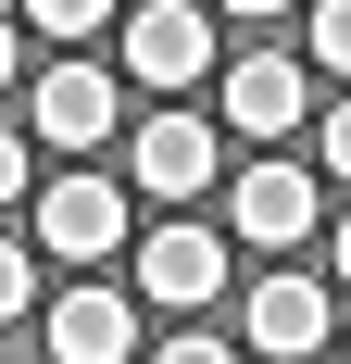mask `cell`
I'll return each instance as SVG.
<instances>
[{
    "label": "cell",
    "mask_w": 351,
    "mask_h": 364,
    "mask_svg": "<svg viewBox=\"0 0 351 364\" xmlns=\"http://www.w3.org/2000/svg\"><path fill=\"white\" fill-rule=\"evenodd\" d=\"M38 252H63L75 277H101L113 252H139L126 188H113V176H88V164H75V176H50V188H38Z\"/></svg>",
    "instance_id": "cell-1"
},
{
    "label": "cell",
    "mask_w": 351,
    "mask_h": 364,
    "mask_svg": "<svg viewBox=\"0 0 351 364\" xmlns=\"http://www.w3.org/2000/svg\"><path fill=\"white\" fill-rule=\"evenodd\" d=\"M213 164H226V126H213V113H188V101L139 113V139H126V188H151V201H176V214L213 188Z\"/></svg>",
    "instance_id": "cell-2"
},
{
    "label": "cell",
    "mask_w": 351,
    "mask_h": 364,
    "mask_svg": "<svg viewBox=\"0 0 351 364\" xmlns=\"http://www.w3.org/2000/svg\"><path fill=\"white\" fill-rule=\"evenodd\" d=\"M126 277H139V301H163V314H201V301L226 289V226H201V214H163V226H139Z\"/></svg>",
    "instance_id": "cell-3"
},
{
    "label": "cell",
    "mask_w": 351,
    "mask_h": 364,
    "mask_svg": "<svg viewBox=\"0 0 351 364\" xmlns=\"http://www.w3.org/2000/svg\"><path fill=\"white\" fill-rule=\"evenodd\" d=\"M113 126H126V75H101L88 50H75V63H50V75H38V101H26V139L75 151V164H88Z\"/></svg>",
    "instance_id": "cell-4"
},
{
    "label": "cell",
    "mask_w": 351,
    "mask_h": 364,
    "mask_svg": "<svg viewBox=\"0 0 351 364\" xmlns=\"http://www.w3.org/2000/svg\"><path fill=\"white\" fill-rule=\"evenodd\" d=\"M326 226V176H301V164H251L239 188H226V239H251V252H301V239H314Z\"/></svg>",
    "instance_id": "cell-5"
},
{
    "label": "cell",
    "mask_w": 351,
    "mask_h": 364,
    "mask_svg": "<svg viewBox=\"0 0 351 364\" xmlns=\"http://www.w3.org/2000/svg\"><path fill=\"white\" fill-rule=\"evenodd\" d=\"M201 75H213V13L201 0H139L126 13V88H176L188 101Z\"/></svg>",
    "instance_id": "cell-6"
},
{
    "label": "cell",
    "mask_w": 351,
    "mask_h": 364,
    "mask_svg": "<svg viewBox=\"0 0 351 364\" xmlns=\"http://www.w3.org/2000/svg\"><path fill=\"white\" fill-rule=\"evenodd\" d=\"M239 327H251V352H276V364H314V352H339V301H326V277H301V264H276L264 289L239 301Z\"/></svg>",
    "instance_id": "cell-7"
},
{
    "label": "cell",
    "mask_w": 351,
    "mask_h": 364,
    "mask_svg": "<svg viewBox=\"0 0 351 364\" xmlns=\"http://www.w3.org/2000/svg\"><path fill=\"white\" fill-rule=\"evenodd\" d=\"M213 88H226V101H213V126H239V139H288V126L314 113V75L288 63V50H251V63H226Z\"/></svg>",
    "instance_id": "cell-8"
},
{
    "label": "cell",
    "mask_w": 351,
    "mask_h": 364,
    "mask_svg": "<svg viewBox=\"0 0 351 364\" xmlns=\"http://www.w3.org/2000/svg\"><path fill=\"white\" fill-rule=\"evenodd\" d=\"M139 352V289H63L50 301V364H126Z\"/></svg>",
    "instance_id": "cell-9"
},
{
    "label": "cell",
    "mask_w": 351,
    "mask_h": 364,
    "mask_svg": "<svg viewBox=\"0 0 351 364\" xmlns=\"http://www.w3.org/2000/svg\"><path fill=\"white\" fill-rule=\"evenodd\" d=\"M26 26L38 38H88V26H113V0H26Z\"/></svg>",
    "instance_id": "cell-10"
},
{
    "label": "cell",
    "mask_w": 351,
    "mask_h": 364,
    "mask_svg": "<svg viewBox=\"0 0 351 364\" xmlns=\"http://www.w3.org/2000/svg\"><path fill=\"white\" fill-rule=\"evenodd\" d=\"M301 38H314L326 75H351V0H314V26H301Z\"/></svg>",
    "instance_id": "cell-11"
},
{
    "label": "cell",
    "mask_w": 351,
    "mask_h": 364,
    "mask_svg": "<svg viewBox=\"0 0 351 364\" xmlns=\"http://www.w3.org/2000/svg\"><path fill=\"white\" fill-rule=\"evenodd\" d=\"M26 301H38V252H26V239H0V327H13Z\"/></svg>",
    "instance_id": "cell-12"
},
{
    "label": "cell",
    "mask_w": 351,
    "mask_h": 364,
    "mask_svg": "<svg viewBox=\"0 0 351 364\" xmlns=\"http://www.w3.org/2000/svg\"><path fill=\"white\" fill-rule=\"evenodd\" d=\"M314 151H326V176L351 188V101H326V126H314Z\"/></svg>",
    "instance_id": "cell-13"
},
{
    "label": "cell",
    "mask_w": 351,
    "mask_h": 364,
    "mask_svg": "<svg viewBox=\"0 0 351 364\" xmlns=\"http://www.w3.org/2000/svg\"><path fill=\"white\" fill-rule=\"evenodd\" d=\"M151 364H239V352H226V339H213V327H176V339H163V352H151Z\"/></svg>",
    "instance_id": "cell-14"
},
{
    "label": "cell",
    "mask_w": 351,
    "mask_h": 364,
    "mask_svg": "<svg viewBox=\"0 0 351 364\" xmlns=\"http://www.w3.org/2000/svg\"><path fill=\"white\" fill-rule=\"evenodd\" d=\"M26 188H38L26 176V126H0V201H26Z\"/></svg>",
    "instance_id": "cell-15"
},
{
    "label": "cell",
    "mask_w": 351,
    "mask_h": 364,
    "mask_svg": "<svg viewBox=\"0 0 351 364\" xmlns=\"http://www.w3.org/2000/svg\"><path fill=\"white\" fill-rule=\"evenodd\" d=\"M13 63H26V26H13V13H0V88H13Z\"/></svg>",
    "instance_id": "cell-16"
},
{
    "label": "cell",
    "mask_w": 351,
    "mask_h": 364,
    "mask_svg": "<svg viewBox=\"0 0 351 364\" xmlns=\"http://www.w3.org/2000/svg\"><path fill=\"white\" fill-rule=\"evenodd\" d=\"M326 264H339V289H351V214H339V239H326Z\"/></svg>",
    "instance_id": "cell-17"
},
{
    "label": "cell",
    "mask_w": 351,
    "mask_h": 364,
    "mask_svg": "<svg viewBox=\"0 0 351 364\" xmlns=\"http://www.w3.org/2000/svg\"><path fill=\"white\" fill-rule=\"evenodd\" d=\"M213 13H288V0H213Z\"/></svg>",
    "instance_id": "cell-18"
},
{
    "label": "cell",
    "mask_w": 351,
    "mask_h": 364,
    "mask_svg": "<svg viewBox=\"0 0 351 364\" xmlns=\"http://www.w3.org/2000/svg\"><path fill=\"white\" fill-rule=\"evenodd\" d=\"M339 364H351V339H339Z\"/></svg>",
    "instance_id": "cell-19"
}]
</instances>
